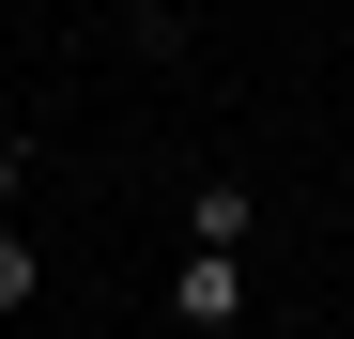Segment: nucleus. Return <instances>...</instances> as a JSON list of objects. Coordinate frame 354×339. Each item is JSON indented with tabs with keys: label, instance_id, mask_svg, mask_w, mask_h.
<instances>
[{
	"label": "nucleus",
	"instance_id": "2",
	"mask_svg": "<svg viewBox=\"0 0 354 339\" xmlns=\"http://www.w3.org/2000/svg\"><path fill=\"white\" fill-rule=\"evenodd\" d=\"M185 247H262V201L247 185H231V170H216V185L185 201Z\"/></svg>",
	"mask_w": 354,
	"mask_h": 339
},
{
	"label": "nucleus",
	"instance_id": "4",
	"mask_svg": "<svg viewBox=\"0 0 354 339\" xmlns=\"http://www.w3.org/2000/svg\"><path fill=\"white\" fill-rule=\"evenodd\" d=\"M16 185H31V139H16V124H0V216H16Z\"/></svg>",
	"mask_w": 354,
	"mask_h": 339
},
{
	"label": "nucleus",
	"instance_id": "1",
	"mask_svg": "<svg viewBox=\"0 0 354 339\" xmlns=\"http://www.w3.org/2000/svg\"><path fill=\"white\" fill-rule=\"evenodd\" d=\"M169 309H185L201 339H231V324H247V247H185V262H169Z\"/></svg>",
	"mask_w": 354,
	"mask_h": 339
},
{
	"label": "nucleus",
	"instance_id": "5",
	"mask_svg": "<svg viewBox=\"0 0 354 339\" xmlns=\"http://www.w3.org/2000/svg\"><path fill=\"white\" fill-rule=\"evenodd\" d=\"M185 16H201V0H139V31H154V46H169V31H185Z\"/></svg>",
	"mask_w": 354,
	"mask_h": 339
},
{
	"label": "nucleus",
	"instance_id": "3",
	"mask_svg": "<svg viewBox=\"0 0 354 339\" xmlns=\"http://www.w3.org/2000/svg\"><path fill=\"white\" fill-rule=\"evenodd\" d=\"M31 293H46V232H16V216H0V324H16Z\"/></svg>",
	"mask_w": 354,
	"mask_h": 339
}]
</instances>
